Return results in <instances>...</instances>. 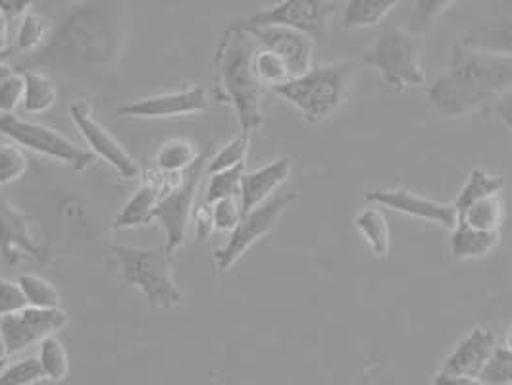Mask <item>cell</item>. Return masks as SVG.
<instances>
[{
  "label": "cell",
  "mask_w": 512,
  "mask_h": 385,
  "mask_svg": "<svg viewBox=\"0 0 512 385\" xmlns=\"http://www.w3.org/2000/svg\"><path fill=\"white\" fill-rule=\"evenodd\" d=\"M128 24L122 2H77L51 20V33L39 51L10 62L20 74L51 70L62 76L97 79L120 62Z\"/></svg>",
  "instance_id": "obj_1"
},
{
  "label": "cell",
  "mask_w": 512,
  "mask_h": 385,
  "mask_svg": "<svg viewBox=\"0 0 512 385\" xmlns=\"http://www.w3.org/2000/svg\"><path fill=\"white\" fill-rule=\"evenodd\" d=\"M512 89V56L453 45L447 70L428 89V101L445 118L468 116Z\"/></svg>",
  "instance_id": "obj_2"
},
{
  "label": "cell",
  "mask_w": 512,
  "mask_h": 385,
  "mask_svg": "<svg viewBox=\"0 0 512 385\" xmlns=\"http://www.w3.org/2000/svg\"><path fill=\"white\" fill-rule=\"evenodd\" d=\"M258 43L249 31L228 26L214 52L216 99L233 106L241 133L262 126V85L255 74Z\"/></svg>",
  "instance_id": "obj_3"
},
{
  "label": "cell",
  "mask_w": 512,
  "mask_h": 385,
  "mask_svg": "<svg viewBox=\"0 0 512 385\" xmlns=\"http://www.w3.org/2000/svg\"><path fill=\"white\" fill-rule=\"evenodd\" d=\"M351 77L353 62H333L310 68L307 74L295 77L272 91L287 103L297 106L307 124H320L347 101Z\"/></svg>",
  "instance_id": "obj_4"
},
{
  "label": "cell",
  "mask_w": 512,
  "mask_h": 385,
  "mask_svg": "<svg viewBox=\"0 0 512 385\" xmlns=\"http://www.w3.org/2000/svg\"><path fill=\"white\" fill-rule=\"evenodd\" d=\"M124 280L139 289L147 303L158 310H172L183 303V293L174 280L170 255L164 247L114 245Z\"/></svg>",
  "instance_id": "obj_5"
},
{
  "label": "cell",
  "mask_w": 512,
  "mask_h": 385,
  "mask_svg": "<svg viewBox=\"0 0 512 385\" xmlns=\"http://www.w3.org/2000/svg\"><path fill=\"white\" fill-rule=\"evenodd\" d=\"M422 52V37L410 35L405 27L387 24L380 31L376 43L362 54V60L380 72L387 89L399 93L405 87L426 83Z\"/></svg>",
  "instance_id": "obj_6"
},
{
  "label": "cell",
  "mask_w": 512,
  "mask_h": 385,
  "mask_svg": "<svg viewBox=\"0 0 512 385\" xmlns=\"http://www.w3.org/2000/svg\"><path fill=\"white\" fill-rule=\"evenodd\" d=\"M341 2L332 0H283L270 8L256 10L253 14L231 22V27L249 31L258 27H289L308 35L312 41H322L330 20L339 12Z\"/></svg>",
  "instance_id": "obj_7"
},
{
  "label": "cell",
  "mask_w": 512,
  "mask_h": 385,
  "mask_svg": "<svg viewBox=\"0 0 512 385\" xmlns=\"http://www.w3.org/2000/svg\"><path fill=\"white\" fill-rule=\"evenodd\" d=\"M0 135L10 137L16 145L33 153L49 156L52 160L72 166L76 172H85L95 162V156L76 147L60 131L24 120L16 114H0Z\"/></svg>",
  "instance_id": "obj_8"
},
{
  "label": "cell",
  "mask_w": 512,
  "mask_h": 385,
  "mask_svg": "<svg viewBox=\"0 0 512 385\" xmlns=\"http://www.w3.org/2000/svg\"><path fill=\"white\" fill-rule=\"evenodd\" d=\"M210 151L212 149L206 147L205 151L201 153V158L197 160V164L183 174L180 185L176 189L168 191L166 195H162L158 205L154 208L153 220H158L166 231L164 249L170 257H174L185 243L187 226H189V220H191V214L195 208L193 205H195L199 181L205 172V166H208Z\"/></svg>",
  "instance_id": "obj_9"
},
{
  "label": "cell",
  "mask_w": 512,
  "mask_h": 385,
  "mask_svg": "<svg viewBox=\"0 0 512 385\" xmlns=\"http://www.w3.org/2000/svg\"><path fill=\"white\" fill-rule=\"evenodd\" d=\"M299 199V193L289 191L274 195L270 201L258 206L253 212L245 214L241 224L230 233V239L224 247H220L214 253V262L220 272H228L233 268L239 258L243 257L256 241H260L264 235L276 228L280 216L287 210V206Z\"/></svg>",
  "instance_id": "obj_10"
},
{
  "label": "cell",
  "mask_w": 512,
  "mask_h": 385,
  "mask_svg": "<svg viewBox=\"0 0 512 385\" xmlns=\"http://www.w3.org/2000/svg\"><path fill=\"white\" fill-rule=\"evenodd\" d=\"M70 116L93 156L103 158L124 180H133L139 176V164L122 147V143H118V139L95 118L91 104L87 101H74L70 104Z\"/></svg>",
  "instance_id": "obj_11"
},
{
  "label": "cell",
  "mask_w": 512,
  "mask_h": 385,
  "mask_svg": "<svg viewBox=\"0 0 512 385\" xmlns=\"http://www.w3.org/2000/svg\"><path fill=\"white\" fill-rule=\"evenodd\" d=\"M68 324V314L62 308L27 307L16 314L0 318V332L8 345V353H20L27 347L45 341Z\"/></svg>",
  "instance_id": "obj_12"
},
{
  "label": "cell",
  "mask_w": 512,
  "mask_h": 385,
  "mask_svg": "<svg viewBox=\"0 0 512 385\" xmlns=\"http://www.w3.org/2000/svg\"><path fill=\"white\" fill-rule=\"evenodd\" d=\"M210 106V95L203 85H193L189 89L164 93L149 99L133 101L118 106V116L124 118H141V120H158V118H178L189 114H201Z\"/></svg>",
  "instance_id": "obj_13"
},
{
  "label": "cell",
  "mask_w": 512,
  "mask_h": 385,
  "mask_svg": "<svg viewBox=\"0 0 512 385\" xmlns=\"http://www.w3.org/2000/svg\"><path fill=\"white\" fill-rule=\"evenodd\" d=\"M33 218L18 210L0 195V255L8 264H18L24 257L47 262V251L31 233Z\"/></svg>",
  "instance_id": "obj_14"
},
{
  "label": "cell",
  "mask_w": 512,
  "mask_h": 385,
  "mask_svg": "<svg viewBox=\"0 0 512 385\" xmlns=\"http://www.w3.org/2000/svg\"><path fill=\"white\" fill-rule=\"evenodd\" d=\"M366 201L374 205L391 208L395 212L407 214L410 218L437 224L445 230H453L459 222V214L453 205H443L432 199L414 195L409 189H376L366 193Z\"/></svg>",
  "instance_id": "obj_15"
},
{
  "label": "cell",
  "mask_w": 512,
  "mask_h": 385,
  "mask_svg": "<svg viewBox=\"0 0 512 385\" xmlns=\"http://www.w3.org/2000/svg\"><path fill=\"white\" fill-rule=\"evenodd\" d=\"M256 43L264 51L274 52L287 64L291 77L303 76L312 68L314 41L295 29L289 27H258L249 29Z\"/></svg>",
  "instance_id": "obj_16"
},
{
  "label": "cell",
  "mask_w": 512,
  "mask_h": 385,
  "mask_svg": "<svg viewBox=\"0 0 512 385\" xmlns=\"http://www.w3.org/2000/svg\"><path fill=\"white\" fill-rule=\"evenodd\" d=\"M474 51L512 56V2H497L486 16L464 31L459 41Z\"/></svg>",
  "instance_id": "obj_17"
},
{
  "label": "cell",
  "mask_w": 512,
  "mask_h": 385,
  "mask_svg": "<svg viewBox=\"0 0 512 385\" xmlns=\"http://www.w3.org/2000/svg\"><path fill=\"white\" fill-rule=\"evenodd\" d=\"M495 347H497L495 335L486 328H474L457 343L453 353L443 362L439 374L478 378Z\"/></svg>",
  "instance_id": "obj_18"
},
{
  "label": "cell",
  "mask_w": 512,
  "mask_h": 385,
  "mask_svg": "<svg viewBox=\"0 0 512 385\" xmlns=\"http://www.w3.org/2000/svg\"><path fill=\"white\" fill-rule=\"evenodd\" d=\"M289 176H291V158L287 156L276 158L270 164L253 172H245L241 181V195H239L243 216L253 212L258 206L264 205L266 201H270L283 183L289 180Z\"/></svg>",
  "instance_id": "obj_19"
},
{
  "label": "cell",
  "mask_w": 512,
  "mask_h": 385,
  "mask_svg": "<svg viewBox=\"0 0 512 385\" xmlns=\"http://www.w3.org/2000/svg\"><path fill=\"white\" fill-rule=\"evenodd\" d=\"M164 183H166V174L160 172L158 168H149L145 172L143 183L139 185V189L131 195L128 203L118 212V216L114 218L112 228L114 230H133L139 226H149L153 222V212L160 195L164 191Z\"/></svg>",
  "instance_id": "obj_20"
},
{
  "label": "cell",
  "mask_w": 512,
  "mask_h": 385,
  "mask_svg": "<svg viewBox=\"0 0 512 385\" xmlns=\"http://www.w3.org/2000/svg\"><path fill=\"white\" fill-rule=\"evenodd\" d=\"M449 247L455 260H478L499 247V233L474 230L459 220L451 230Z\"/></svg>",
  "instance_id": "obj_21"
},
{
  "label": "cell",
  "mask_w": 512,
  "mask_h": 385,
  "mask_svg": "<svg viewBox=\"0 0 512 385\" xmlns=\"http://www.w3.org/2000/svg\"><path fill=\"white\" fill-rule=\"evenodd\" d=\"M399 0H351L343 10V29H366L380 26Z\"/></svg>",
  "instance_id": "obj_22"
},
{
  "label": "cell",
  "mask_w": 512,
  "mask_h": 385,
  "mask_svg": "<svg viewBox=\"0 0 512 385\" xmlns=\"http://www.w3.org/2000/svg\"><path fill=\"white\" fill-rule=\"evenodd\" d=\"M199 158L201 151L193 141L170 139L162 143L156 153V168L164 174H185L197 164Z\"/></svg>",
  "instance_id": "obj_23"
},
{
  "label": "cell",
  "mask_w": 512,
  "mask_h": 385,
  "mask_svg": "<svg viewBox=\"0 0 512 385\" xmlns=\"http://www.w3.org/2000/svg\"><path fill=\"white\" fill-rule=\"evenodd\" d=\"M355 226L376 257H387L391 251V231L380 208H366L355 218Z\"/></svg>",
  "instance_id": "obj_24"
},
{
  "label": "cell",
  "mask_w": 512,
  "mask_h": 385,
  "mask_svg": "<svg viewBox=\"0 0 512 385\" xmlns=\"http://www.w3.org/2000/svg\"><path fill=\"white\" fill-rule=\"evenodd\" d=\"M503 187H505V180L501 176H493L482 168H476V170L470 172L468 181L464 183V187H462L461 193H459V197H457L453 206H455L457 214L461 216L462 212L468 210L474 203H478L486 197H491V195H501Z\"/></svg>",
  "instance_id": "obj_25"
},
{
  "label": "cell",
  "mask_w": 512,
  "mask_h": 385,
  "mask_svg": "<svg viewBox=\"0 0 512 385\" xmlns=\"http://www.w3.org/2000/svg\"><path fill=\"white\" fill-rule=\"evenodd\" d=\"M26 91H24V110L27 114H43L51 110L58 101V87L45 72H24Z\"/></svg>",
  "instance_id": "obj_26"
},
{
  "label": "cell",
  "mask_w": 512,
  "mask_h": 385,
  "mask_svg": "<svg viewBox=\"0 0 512 385\" xmlns=\"http://www.w3.org/2000/svg\"><path fill=\"white\" fill-rule=\"evenodd\" d=\"M459 220L474 230L499 233V228L503 226L505 220V201L501 195L486 197L474 203L468 210H464Z\"/></svg>",
  "instance_id": "obj_27"
},
{
  "label": "cell",
  "mask_w": 512,
  "mask_h": 385,
  "mask_svg": "<svg viewBox=\"0 0 512 385\" xmlns=\"http://www.w3.org/2000/svg\"><path fill=\"white\" fill-rule=\"evenodd\" d=\"M39 364L45 374V380L64 382L70 374V357L64 343L58 337H47L39 343Z\"/></svg>",
  "instance_id": "obj_28"
},
{
  "label": "cell",
  "mask_w": 512,
  "mask_h": 385,
  "mask_svg": "<svg viewBox=\"0 0 512 385\" xmlns=\"http://www.w3.org/2000/svg\"><path fill=\"white\" fill-rule=\"evenodd\" d=\"M451 6H455L453 0H416L412 4L405 29L410 35L424 39L436 26L439 16L445 14Z\"/></svg>",
  "instance_id": "obj_29"
},
{
  "label": "cell",
  "mask_w": 512,
  "mask_h": 385,
  "mask_svg": "<svg viewBox=\"0 0 512 385\" xmlns=\"http://www.w3.org/2000/svg\"><path fill=\"white\" fill-rule=\"evenodd\" d=\"M49 33H51V20H47L43 14L31 10L20 20L14 51L22 52V54L39 51L45 45Z\"/></svg>",
  "instance_id": "obj_30"
},
{
  "label": "cell",
  "mask_w": 512,
  "mask_h": 385,
  "mask_svg": "<svg viewBox=\"0 0 512 385\" xmlns=\"http://www.w3.org/2000/svg\"><path fill=\"white\" fill-rule=\"evenodd\" d=\"M26 81L10 58L0 60V114H14L18 104L24 101Z\"/></svg>",
  "instance_id": "obj_31"
},
{
  "label": "cell",
  "mask_w": 512,
  "mask_h": 385,
  "mask_svg": "<svg viewBox=\"0 0 512 385\" xmlns=\"http://www.w3.org/2000/svg\"><path fill=\"white\" fill-rule=\"evenodd\" d=\"M18 285L24 291L27 307L45 308V310H54L60 308V293L54 283L45 280L43 276L35 274H24Z\"/></svg>",
  "instance_id": "obj_32"
},
{
  "label": "cell",
  "mask_w": 512,
  "mask_h": 385,
  "mask_svg": "<svg viewBox=\"0 0 512 385\" xmlns=\"http://www.w3.org/2000/svg\"><path fill=\"white\" fill-rule=\"evenodd\" d=\"M249 149H251V135L249 133H239L235 139H231L228 145H224L218 153L208 160L206 172L212 176V174L226 172V170L237 168V166H245Z\"/></svg>",
  "instance_id": "obj_33"
},
{
  "label": "cell",
  "mask_w": 512,
  "mask_h": 385,
  "mask_svg": "<svg viewBox=\"0 0 512 385\" xmlns=\"http://www.w3.org/2000/svg\"><path fill=\"white\" fill-rule=\"evenodd\" d=\"M243 176H245V166H237L226 172L212 174L206 185V205H214L224 199H239Z\"/></svg>",
  "instance_id": "obj_34"
},
{
  "label": "cell",
  "mask_w": 512,
  "mask_h": 385,
  "mask_svg": "<svg viewBox=\"0 0 512 385\" xmlns=\"http://www.w3.org/2000/svg\"><path fill=\"white\" fill-rule=\"evenodd\" d=\"M255 74L262 87L276 89L280 85H285L291 81V72L282 58L274 52L264 51L258 47L255 54Z\"/></svg>",
  "instance_id": "obj_35"
},
{
  "label": "cell",
  "mask_w": 512,
  "mask_h": 385,
  "mask_svg": "<svg viewBox=\"0 0 512 385\" xmlns=\"http://www.w3.org/2000/svg\"><path fill=\"white\" fill-rule=\"evenodd\" d=\"M478 380L486 385L512 384V353L505 345H497L493 349Z\"/></svg>",
  "instance_id": "obj_36"
},
{
  "label": "cell",
  "mask_w": 512,
  "mask_h": 385,
  "mask_svg": "<svg viewBox=\"0 0 512 385\" xmlns=\"http://www.w3.org/2000/svg\"><path fill=\"white\" fill-rule=\"evenodd\" d=\"M45 380L37 357L18 360L0 372V385H35Z\"/></svg>",
  "instance_id": "obj_37"
},
{
  "label": "cell",
  "mask_w": 512,
  "mask_h": 385,
  "mask_svg": "<svg viewBox=\"0 0 512 385\" xmlns=\"http://www.w3.org/2000/svg\"><path fill=\"white\" fill-rule=\"evenodd\" d=\"M27 156L16 145H2L0 143V185H10L14 181L22 180L27 172Z\"/></svg>",
  "instance_id": "obj_38"
},
{
  "label": "cell",
  "mask_w": 512,
  "mask_h": 385,
  "mask_svg": "<svg viewBox=\"0 0 512 385\" xmlns=\"http://www.w3.org/2000/svg\"><path fill=\"white\" fill-rule=\"evenodd\" d=\"M212 206V220H214V231L222 233H233L235 228L243 220V208L239 199H224Z\"/></svg>",
  "instance_id": "obj_39"
},
{
  "label": "cell",
  "mask_w": 512,
  "mask_h": 385,
  "mask_svg": "<svg viewBox=\"0 0 512 385\" xmlns=\"http://www.w3.org/2000/svg\"><path fill=\"white\" fill-rule=\"evenodd\" d=\"M24 308H27V301L22 287L6 278H0V318L16 314Z\"/></svg>",
  "instance_id": "obj_40"
},
{
  "label": "cell",
  "mask_w": 512,
  "mask_h": 385,
  "mask_svg": "<svg viewBox=\"0 0 512 385\" xmlns=\"http://www.w3.org/2000/svg\"><path fill=\"white\" fill-rule=\"evenodd\" d=\"M193 224H195V230H197V237L201 241H206L212 233H214V220H212V206L203 205L195 206L193 208Z\"/></svg>",
  "instance_id": "obj_41"
},
{
  "label": "cell",
  "mask_w": 512,
  "mask_h": 385,
  "mask_svg": "<svg viewBox=\"0 0 512 385\" xmlns=\"http://www.w3.org/2000/svg\"><path fill=\"white\" fill-rule=\"evenodd\" d=\"M33 6L35 4L31 0H0V14L10 22H14V20H22L33 10Z\"/></svg>",
  "instance_id": "obj_42"
},
{
  "label": "cell",
  "mask_w": 512,
  "mask_h": 385,
  "mask_svg": "<svg viewBox=\"0 0 512 385\" xmlns=\"http://www.w3.org/2000/svg\"><path fill=\"white\" fill-rule=\"evenodd\" d=\"M495 116L505 128L512 129V89L495 103Z\"/></svg>",
  "instance_id": "obj_43"
},
{
  "label": "cell",
  "mask_w": 512,
  "mask_h": 385,
  "mask_svg": "<svg viewBox=\"0 0 512 385\" xmlns=\"http://www.w3.org/2000/svg\"><path fill=\"white\" fill-rule=\"evenodd\" d=\"M10 37H12V22L0 14V56L12 58L14 49L10 47Z\"/></svg>",
  "instance_id": "obj_44"
},
{
  "label": "cell",
  "mask_w": 512,
  "mask_h": 385,
  "mask_svg": "<svg viewBox=\"0 0 512 385\" xmlns=\"http://www.w3.org/2000/svg\"><path fill=\"white\" fill-rule=\"evenodd\" d=\"M434 385H486L480 382L478 378H468V376H447V374H437L434 378Z\"/></svg>",
  "instance_id": "obj_45"
},
{
  "label": "cell",
  "mask_w": 512,
  "mask_h": 385,
  "mask_svg": "<svg viewBox=\"0 0 512 385\" xmlns=\"http://www.w3.org/2000/svg\"><path fill=\"white\" fill-rule=\"evenodd\" d=\"M10 357V353H8V345H6V341H4V335L0 332V364L4 362V360Z\"/></svg>",
  "instance_id": "obj_46"
},
{
  "label": "cell",
  "mask_w": 512,
  "mask_h": 385,
  "mask_svg": "<svg viewBox=\"0 0 512 385\" xmlns=\"http://www.w3.org/2000/svg\"><path fill=\"white\" fill-rule=\"evenodd\" d=\"M505 347L512 353V326L509 328V332H507V337H505Z\"/></svg>",
  "instance_id": "obj_47"
},
{
  "label": "cell",
  "mask_w": 512,
  "mask_h": 385,
  "mask_svg": "<svg viewBox=\"0 0 512 385\" xmlns=\"http://www.w3.org/2000/svg\"><path fill=\"white\" fill-rule=\"evenodd\" d=\"M4 58H8V56H0V60H4Z\"/></svg>",
  "instance_id": "obj_48"
},
{
  "label": "cell",
  "mask_w": 512,
  "mask_h": 385,
  "mask_svg": "<svg viewBox=\"0 0 512 385\" xmlns=\"http://www.w3.org/2000/svg\"><path fill=\"white\" fill-rule=\"evenodd\" d=\"M509 385H512V384H509Z\"/></svg>",
  "instance_id": "obj_49"
}]
</instances>
